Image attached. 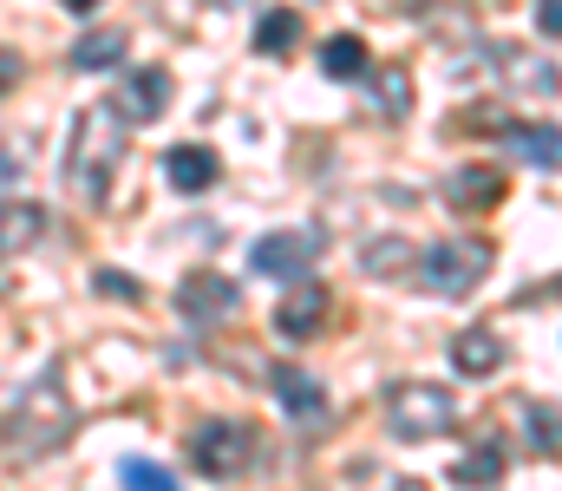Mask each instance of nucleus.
Returning <instances> with one entry per match:
<instances>
[{"mask_svg": "<svg viewBox=\"0 0 562 491\" xmlns=\"http://www.w3.org/2000/svg\"><path fill=\"white\" fill-rule=\"evenodd\" d=\"M125 112L119 99H99L72 119V138H66V183L79 190V203H105L119 164H125Z\"/></svg>", "mask_w": 562, "mask_h": 491, "instance_id": "obj_1", "label": "nucleus"}, {"mask_svg": "<svg viewBox=\"0 0 562 491\" xmlns=\"http://www.w3.org/2000/svg\"><path fill=\"white\" fill-rule=\"evenodd\" d=\"M72 439V400H66V380H59V367L53 373H40L20 400H13V413L0 420V446L13 453V459H46V453H59Z\"/></svg>", "mask_w": 562, "mask_h": 491, "instance_id": "obj_2", "label": "nucleus"}, {"mask_svg": "<svg viewBox=\"0 0 562 491\" xmlns=\"http://www.w3.org/2000/svg\"><path fill=\"white\" fill-rule=\"evenodd\" d=\"M491 263H497V249L484 243V236H445V243H431L419 256V289L425 295H445V302H458V295H471L484 276H491Z\"/></svg>", "mask_w": 562, "mask_h": 491, "instance_id": "obj_3", "label": "nucleus"}, {"mask_svg": "<svg viewBox=\"0 0 562 491\" xmlns=\"http://www.w3.org/2000/svg\"><path fill=\"white\" fill-rule=\"evenodd\" d=\"M386 426H393L400 439H438V433L458 426V400H451V387H438V380H400V387L386 393Z\"/></svg>", "mask_w": 562, "mask_h": 491, "instance_id": "obj_4", "label": "nucleus"}, {"mask_svg": "<svg viewBox=\"0 0 562 491\" xmlns=\"http://www.w3.org/2000/svg\"><path fill=\"white\" fill-rule=\"evenodd\" d=\"M249 453H256V433L236 426V420H203V426L190 433V466H196L203 479H216V486L243 479V472H249Z\"/></svg>", "mask_w": 562, "mask_h": 491, "instance_id": "obj_5", "label": "nucleus"}, {"mask_svg": "<svg viewBox=\"0 0 562 491\" xmlns=\"http://www.w3.org/2000/svg\"><path fill=\"white\" fill-rule=\"evenodd\" d=\"M314 256H321V236H307V230H276L249 249L256 276H276V282H301L314 269Z\"/></svg>", "mask_w": 562, "mask_h": 491, "instance_id": "obj_6", "label": "nucleus"}, {"mask_svg": "<svg viewBox=\"0 0 562 491\" xmlns=\"http://www.w3.org/2000/svg\"><path fill=\"white\" fill-rule=\"evenodd\" d=\"M269 387H276L281 413H288L294 426H327V387H321L307 367H294V360H276V367H269Z\"/></svg>", "mask_w": 562, "mask_h": 491, "instance_id": "obj_7", "label": "nucleus"}, {"mask_svg": "<svg viewBox=\"0 0 562 491\" xmlns=\"http://www.w3.org/2000/svg\"><path fill=\"white\" fill-rule=\"evenodd\" d=\"M177 315H183V322H196V327L229 322V315H236V282H229V276H216V269L183 276V282H177Z\"/></svg>", "mask_w": 562, "mask_h": 491, "instance_id": "obj_8", "label": "nucleus"}, {"mask_svg": "<svg viewBox=\"0 0 562 491\" xmlns=\"http://www.w3.org/2000/svg\"><path fill=\"white\" fill-rule=\"evenodd\" d=\"M504 190H510V177H504L497 164H458V170L445 177V203H451L458 216L497 210V203H504Z\"/></svg>", "mask_w": 562, "mask_h": 491, "instance_id": "obj_9", "label": "nucleus"}, {"mask_svg": "<svg viewBox=\"0 0 562 491\" xmlns=\"http://www.w3.org/2000/svg\"><path fill=\"white\" fill-rule=\"evenodd\" d=\"M327 309H334V302H327L321 282H294V289L276 302V334L281 341H307V334H321Z\"/></svg>", "mask_w": 562, "mask_h": 491, "instance_id": "obj_10", "label": "nucleus"}, {"mask_svg": "<svg viewBox=\"0 0 562 491\" xmlns=\"http://www.w3.org/2000/svg\"><path fill=\"white\" fill-rule=\"evenodd\" d=\"M164 105H170V72L164 66H132L125 86H119V112L132 125H150V119H164Z\"/></svg>", "mask_w": 562, "mask_h": 491, "instance_id": "obj_11", "label": "nucleus"}, {"mask_svg": "<svg viewBox=\"0 0 562 491\" xmlns=\"http://www.w3.org/2000/svg\"><path fill=\"white\" fill-rule=\"evenodd\" d=\"M497 66H504V79H510L517 92H537V99L562 92L557 59H543V53H530V46H497Z\"/></svg>", "mask_w": 562, "mask_h": 491, "instance_id": "obj_12", "label": "nucleus"}, {"mask_svg": "<svg viewBox=\"0 0 562 491\" xmlns=\"http://www.w3.org/2000/svg\"><path fill=\"white\" fill-rule=\"evenodd\" d=\"M40 236H46V210H40L33 197H7V203H0V256L33 249Z\"/></svg>", "mask_w": 562, "mask_h": 491, "instance_id": "obj_13", "label": "nucleus"}, {"mask_svg": "<svg viewBox=\"0 0 562 491\" xmlns=\"http://www.w3.org/2000/svg\"><path fill=\"white\" fill-rule=\"evenodd\" d=\"M451 367L471 373V380H491V373L504 367V341H497L491 327H464V334L451 341Z\"/></svg>", "mask_w": 562, "mask_h": 491, "instance_id": "obj_14", "label": "nucleus"}, {"mask_svg": "<svg viewBox=\"0 0 562 491\" xmlns=\"http://www.w3.org/2000/svg\"><path fill=\"white\" fill-rule=\"evenodd\" d=\"M164 177H170V190L196 197V190L216 183V152H203V145H177V152H164Z\"/></svg>", "mask_w": 562, "mask_h": 491, "instance_id": "obj_15", "label": "nucleus"}, {"mask_svg": "<svg viewBox=\"0 0 562 491\" xmlns=\"http://www.w3.org/2000/svg\"><path fill=\"white\" fill-rule=\"evenodd\" d=\"M510 152L537 170H562V125H510Z\"/></svg>", "mask_w": 562, "mask_h": 491, "instance_id": "obj_16", "label": "nucleus"}, {"mask_svg": "<svg viewBox=\"0 0 562 491\" xmlns=\"http://www.w3.org/2000/svg\"><path fill=\"white\" fill-rule=\"evenodd\" d=\"M524 439L537 459H562V406L557 400H524Z\"/></svg>", "mask_w": 562, "mask_h": 491, "instance_id": "obj_17", "label": "nucleus"}, {"mask_svg": "<svg viewBox=\"0 0 562 491\" xmlns=\"http://www.w3.org/2000/svg\"><path fill=\"white\" fill-rule=\"evenodd\" d=\"M451 479L464 491H491V486H504V446L497 439H477L458 466H451Z\"/></svg>", "mask_w": 562, "mask_h": 491, "instance_id": "obj_18", "label": "nucleus"}, {"mask_svg": "<svg viewBox=\"0 0 562 491\" xmlns=\"http://www.w3.org/2000/svg\"><path fill=\"white\" fill-rule=\"evenodd\" d=\"M367 66H373V59H367V40H360V33H334V40L321 46V72H327V79H367Z\"/></svg>", "mask_w": 562, "mask_h": 491, "instance_id": "obj_19", "label": "nucleus"}, {"mask_svg": "<svg viewBox=\"0 0 562 491\" xmlns=\"http://www.w3.org/2000/svg\"><path fill=\"white\" fill-rule=\"evenodd\" d=\"M125 59V33L119 26H99V33H86L79 46H72V66L79 72H105V66H119Z\"/></svg>", "mask_w": 562, "mask_h": 491, "instance_id": "obj_20", "label": "nucleus"}, {"mask_svg": "<svg viewBox=\"0 0 562 491\" xmlns=\"http://www.w3.org/2000/svg\"><path fill=\"white\" fill-rule=\"evenodd\" d=\"M294 40H301V13H294V7H276V13H262V26H256V53H262V59H281V53H294Z\"/></svg>", "mask_w": 562, "mask_h": 491, "instance_id": "obj_21", "label": "nucleus"}, {"mask_svg": "<svg viewBox=\"0 0 562 491\" xmlns=\"http://www.w3.org/2000/svg\"><path fill=\"white\" fill-rule=\"evenodd\" d=\"M119 479H125V491H183L177 486V472H164L157 459H125Z\"/></svg>", "mask_w": 562, "mask_h": 491, "instance_id": "obj_22", "label": "nucleus"}, {"mask_svg": "<svg viewBox=\"0 0 562 491\" xmlns=\"http://www.w3.org/2000/svg\"><path fill=\"white\" fill-rule=\"evenodd\" d=\"M406 105H413L406 72H400V66H386V72H380V112H386V119H406Z\"/></svg>", "mask_w": 562, "mask_h": 491, "instance_id": "obj_23", "label": "nucleus"}, {"mask_svg": "<svg viewBox=\"0 0 562 491\" xmlns=\"http://www.w3.org/2000/svg\"><path fill=\"white\" fill-rule=\"evenodd\" d=\"M92 289H99V295H112V302H144L138 276H125V269H99V276H92Z\"/></svg>", "mask_w": 562, "mask_h": 491, "instance_id": "obj_24", "label": "nucleus"}, {"mask_svg": "<svg viewBox=\"0 0 562 491\" xmlns=\"http://www.w3.org/2000/svg\"><path fill=\"white\" fill-rule=\"evenodd\" d=\"M537 33L562 40V0H537Z\"/></svg>", "mask_w": 562, "mask_h": 491, "instance_id": "obj_25", "label": "nucleus"}, {"mask_svg": "<svg viewBox=\"0 0 562 491\" xmlns=\"http://www.w3.org/2000/svg\"><path fill=\"white\" fill-rule=\"evenodd\" d=\"M20 72H26V66H20V53H7V46H0V92H13V86H20Z\"/></svg>", "mask_w": 562, "mask_h": 491, "instance_id": "obj_26", "label": "nucleus"}, {"mask_svg": "<svg viewBox=\"0 0 562 491\" xmlns=\"http://www.w3.org/2000/svg\"><path fill=\"white\" fill-rule=\"evenodd\" d=\"M59 7H66V13H92L99 0H59Z\"/></svg>", "mask_w": 562, "mask_h": 491, "instance_id": "obj_27", "label": "nucleus"}, {"mask_svg": "<svg viewBox=\"0 0 562 491\" xmlns=\"http://www.w3.org/2000/svg\"><path fill=\"white\" fill-rule=\"evenodd\" d=\"M393 491H431V486H425V479H400Z\"/></svg>", "mask_w": 562, "mask_h": 491, "instance_id": "obj_28", "label": "nucleus"}]
</instances>
